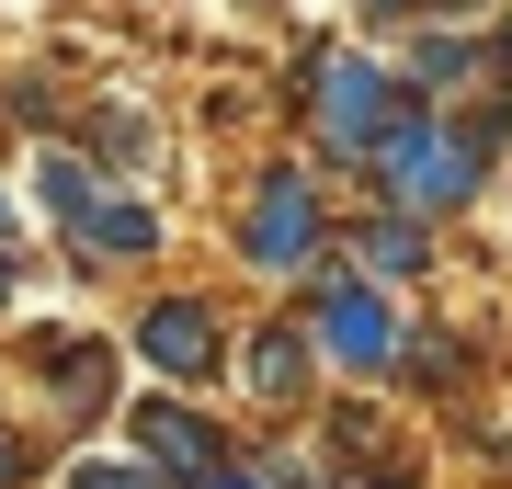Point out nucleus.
<instances>
[{
  "mask_svg": "<svg viewBox=\"0 0 512 489\" xmlns=\"http://www.w3.org/2000/svg\"><path fill=\"white\" fill-rule=\"evenodd\" d=\"M376 171L399 182L410 205H467L478 194V137L467 126H399V137L376 148Z\"/></svg>",
  "mask_w": 512,
  "mask_h": 489,
  "instance_id": "obj_1",
  "label": "nucleus"
},
{
  "mask_svg": "<svg viewBox=\"0 0 512 489\" xmlns=\"http://www.w3.org/2000/svg\"><path fill=\"white\" fill-rule=\"evenodd\" d=\"M319 137H330V148H365V160L399 137V126H387V80H376V57H319Z\"/></svg>",
  "mask_w": 512,
  "mask_h": 489,
  "instance_id": "obj_2",
  "label": "nucleus"
},
{
  "mask_svg": "<svg viewBox=\"0 0 512 489\" xmlns=\"http://www.w3.org/2000/svg\"><path fill=\"white\" fill-rule=\"evenodd\" d=\"M319 342L342 364H387V342H399V308H387L376 285H330L319 296Z\"/></svg>",
  "mask_w": 512,
  "mask_h": 489,
  "instance_id": "obj_3",
  "label": "nucleus"
},
{
  "mask_svg": "<svg viewBox=\"0 0 512 489\" xmlns=\"http://www.w3.org/2000/svg\"><path fill=\"white\" fill-rule=\"evenodd\" d=\"M319 251V205H308V182H262V205H251V262L274 273V262H308Z\"/></svg>",
  "mask_w": 512,
  "mask_h": 489,
  "instance_id": "obj_4",
  "label": "nucleus"
},
{
  "mask_svg": "<svg viewBox=\"0 0 512 489\" xmlns=\"http://www.w3.org/2000/svg\"><path fill=\"white\" fill-rule=\"evenodd\" d=\"M148 364H171V376H205V364H217V319L183 308V296H171V308H148Z\"/></svg>",
  "mask_w": 512,
  "mask_h": 489,
  "instance_id": "obj_5",
  "label": "nucleus"
},
{
  "mask_svg": "<svg viewBox=\"0 0 512 489\" xmlns=\"http://www.w3.org/2000/svg\"><path fill=\"white\" fill-rule=\"evenodd\" d=\"M148 455H160V467H217V433L183 421V410H148Z\"/></svg>",
  "mask_w": 512,
  "mask_h": 489,
  "instance_id": "obj_6",
  "label": "nucleus"
},
{
  "mask_svg": "<svg viewBox=\"0 0 512 489\" xmlns=\"http://www.w3.org/2000/svg\"><path fill=\"white\" fill-rule=\"evenodd\" d=\"M46 205H57L69 228H92V217H103V194H92V171H80V160H46Z\"/></svg>",
  "mask_w": 512,
  "mask_h": 489,
  "instance_id": "obj_7",
  "label": "nucleus"
},
{
  "mask_svg": "<svg viewBox=\"0 0 512 489\" xmlns=\"http://www.w3.org/2000/svg\"><path fill=\"white\" fill-rule=\"evenodd\" d=\"M410 262H421L410 228H365V273H410Z\"/></svg>",
  "mask_w": 512,
  "mask_h": 489,
  "instance_id": "obj_8",
  "label": "nucleus"
},
{
  "mask_svg": "<svg viewBox=\"0 0 512 489\" xmlns=\"http://www.w3.org/2000/svg\"><path fill=\"white\" fill-rule=\"evenodd\" d=\"M251 376H262V387H296V342H285V330H262V342H251Z\"/></svg>",
  "mask_w": 512,
  "mask_h": 489,
  "instance_id": "obj_9",
  "label": "nucleus"
},
{
  "mask_svg": "<svg viewBox=\"0 0 512 489\" xmlns=\"http://www.w3.org/2000/svg\"><path fill=\"white\" fill-rule=\"evenodd\" d=\"M69 489H160V478H148V467H103V455H92V467H80Z\"/></svg>",
  "mask_w": 512,
  "mask_h": 489,
  "instance_id": "obj_10",
  "label": "nucleus"
},
{
  "mask_svg": "<svg viewBox=\"0 0 512 489\" xmlns=\"http://www.w3.org/2000/svg\"><path fill=\"white\" fill-rule=\"evenodd\" d=\"M205 489H251V478H205Z\"/></svg>",
  "mask_w": 512,
  "mask_h": 489,
  "instance_id": "obj_11",
  "label": "nucleus"
},
{
  "mask_svg": "<svg viewBox=\"0 0 512 489\" xmlns=\"http://www.w3.org/2000/svg\"><path fill=\"white\" fill-rule=\"evenodd\" d=\"M0 228H12V205H0Z\"/></svg>",
  "mask_w": 512,
  "mask_h": 489,
  "instance_id": "obj_12",
  "label": "nucleus"
},
{
  "mask_svg": "<svg viewBox=\"0 0 512 489\" xmlns=\"http://www.w3.org/2000/svg\"><path fill=\"white\" fill-rule=\"evenodd\" d=\"M0 285H12V262H0Z\"/></svg>",
  "mask_w": 512,
  "mask_h": 489,
  "instance_id": "obj_13",
  "label": "nucleus"
},
{
  "mask_svg": "<svg viewBox=\"0 0 512 489\" xmlns=\"http://www.w3.org/2000/svg\"><path fill=\"white\" fill-rule=\"evenodd\" d=\"M0 467H12V444H0Z\"/></svg>",
  "mask_w": 512,
  "mask_h": 489,
  "instance_id": "obj_14",
  "label": "nucleus"
},
{
  "mask_svg": "<svg viewBox=\"0 0 512 489\" xmlns=\"http://www.w3.org/2000/svg\"><path fill=\"white\" fill-rule=\"evenodd\" d=\"M387 12H399V0H387Z\"/></svg>",
  "mask_w": 512,
  "mask_h": 489,
  "instance_id": "obj_15",
  "label": "nucleus"
}]
</instances>
